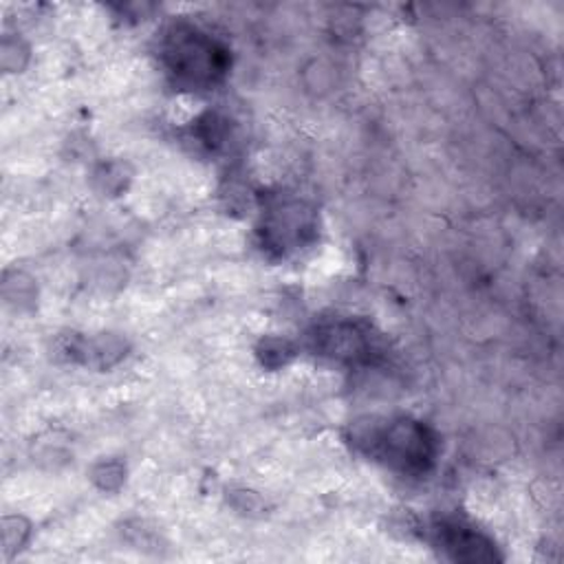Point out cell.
Listing matches in <instances>:
<instances>
[{"label": "cell", "instance_id": "1", "mask_svg": "<svg viewBox=\"0 0 564 564\" xmlns=\"http://www.w3.org/2000/svg\"><path fill=\"white\" fill-rule=\"evenodd\" d=\"M364 441H368L375 456L403 471L425 469L432 458V438L425 427L414 421H392L386 427L370 432Z\"/></svg>", "mask_w": 564, "mask_h": 564}, {"label": "cell", "instance_id": "2", "mask_svg": "<svg viewBox=\"0 0 564 564\" xmlns=\"http://www.w3.org/2000/svg\"><path fill=\"white\" fill-rule=\"evenodd\" d=\"M167 62L172 70L187 82H209L220 73V53L214 42L194 29H176L167 44Z\"/></svg>", "mask_w": 564, "mask_h": 564}, {"label": "cell", "instance_id": "3", "mask_svg": "<svg viewBox=\"0 0 564 564\" xmlns=\"http://www.w3.org/2000/svg\"><path fill=\"white\" fill-rule=\"evenodd\" d=\"M436 542L454 560H465V562L496 560L491 542H487L474 529H467L463 524H438L436 527Z\"/></svg>", "mask_w": 564, "mask_h": 564}, {"label": "cell", "instance_id": "4", "mask_svg": "<svg viewBox=\"0 0 564 564\" xmlns=\"http://www.w3.org/2000/svg\"><path fill=\"white\" fill-rule=\"evenodd\" d=\"M364 337L352 326H335L326 330V352L335 357H357L364 350Z\"/></svg>", "mask_w": 564, "mask_h": 564}]
</instances>
